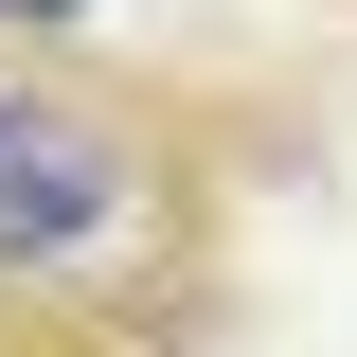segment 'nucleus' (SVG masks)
<instances>
[{
  "instance_id": "obj_1",
  "label": "nucleus",
  "mask_w": 357,
  "mask_h": 357,
  "mask_svg": "<svg viewBox=\"0 0 357 357\" xmlns=\"http://www.w3.org/2000/svg\"><path fill=\"white\" fill-rule=\"evenodd\" d=\"M143 178H126V143L89 126V107H54V89H18L0 72V268H72L89 232L126 215Z\"/></svg>"
},
{
  "instance_id": "obj_2",
  "label": "nucleus",
  "mask_w": 357,
  "mask_h": 357,
  "mask_svg": "<svg viewBox=\"0 0 357 357\" xmlns=\"http://www.w3.org/2000/svg\"><path fill=\"white\" fill-rule=\"evenodd\" d=\"M54 18H89V0H0V36H54Z\"/></svg>"
}]
</instances>
